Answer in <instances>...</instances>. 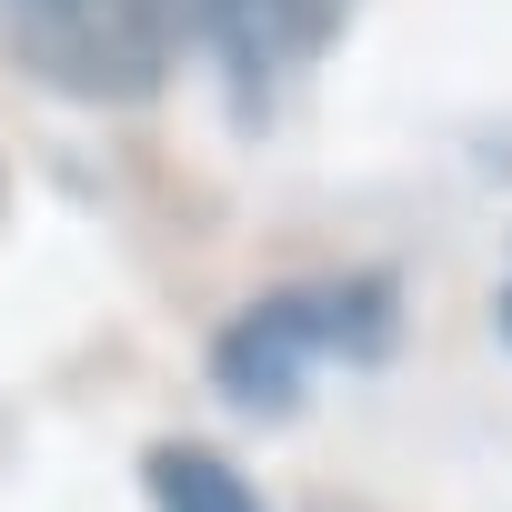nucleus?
Masks as SVG:
<instances>
[{"mask_svg":"<svg viewBox=\"0 0 512 512\" xmlns=\"http://www.w3.org/2000/svg\"><path fill=\"white\" fill-rule=\"evenodd\" d=\"M141 482H151V502H161V512H262L251 472H241V462H221V452H201V442H161V452L141 462Z\"/></svg>","mask_w":512,"mask_h":512,"instance_id":"nucleus-4","label":"nucleus"},{"mask_svg":"<svg viewBox=\"0 0 512 512\" xmlns=\"http://www.w3.org/2000/svg\"><path fill=\"white\" fill-rule=\"evenodd\" d=\"M0 51L71 101H151L181 31L171 0H0Z\"/></svg>","mask_w":512,"mask_h":512,"instance_id":"nucleus-2","label":"nucleus"},{"mask_svg":"<svg viewBox=\"0 0 512 512\" xmlns=\"http://www.w3.org/2000/svg\"><path fill=\"white\" fill-rule=\"evenodd\" d=\"M171 31L201 41V51L231 71V91H241L251 111L272 101V81H282L292 61H312L302 0H171Z\"/></svg>","mask_w":512,"mask_h":512,"instance_id":"nucleus-3","label":"nucleus"},{"mask_svg":"<svg viewBox=\"0 0 512 512\" xmlns=\"http://www.w3.org/2000/svg\"><path fill=\"white\" fill-rule=\"evenodd\" d=\"M382 342H392V282H372V272L292 282V292L241 302L211 332V382L241 412H292L322 362H372Z\"/></svg>","mask_w":512,"mask_h":512,"instance_id":"nucleus-1","label":"nucleus"},{"mask_svg":"<svg viewBox=\"0 0 512 512\" xmlns=\"http://www.w3.org/2000/svg\"><path fill=\"white\" fill-rule=\"evenodd\" d=\"M502 342H512V292H502Z\"/></svg>","mask_w":512,"mask_h":512,"instance_id":"nucleus-5","label":"nucleus"}]
</instances>
